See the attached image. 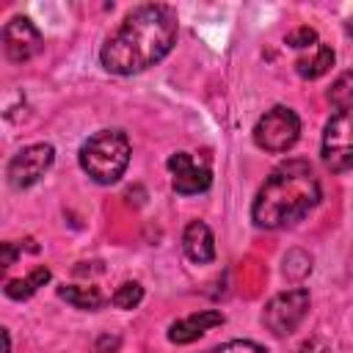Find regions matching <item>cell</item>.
<instances>
[{
	"label": "cell",
	"instance_id": "obj_17",
	"mask_svg": "<svg viewBox=\"0 0 353 353\" xmlns=\"http://www.w3.org/2000/svg\"><path fill=\"white\" fill-rule=\"evenodd\" d=\"M204 353H268L262 345L251 342V339H232V342H223V345H215Z\"/></svg>",
	"mask_w": 353,
	"mask_h": 353
},
{
	"label": "cell",
	"instance_id": "obj_6",
	"mask_svg": "<svg viewBox=\"0 0 353 353\" xmlns=\"http://www.w3.org/2000/svg\"><path fill=\"white\" fill-rule=\"evenodd\" d=\"M309 303H312L309 290H303V287L284 290L268 301V306L262 312V323L273 336H287L301 325V320L309 312Z\"/></svg>",
	"mask_w": 353,
	"mask_h": 353
},
{
	"label": "cell",
	"instance_id": "obj_15",
	"mask_svg": "<svg viewBox=\"0 0 353 353\" xmlns=\"http://www.w3.org/2000/svg\"><path fill=\"white\" fill-rule=\"evenodd\" d=\"M328 102L336 108V110H345V108H353V72H342L331 88H328Z\"/></svg>",
	"mask_w": 353,
	"mask_h": 353
},
{
	"label": "cell",
	"instance_id": "obj_20",
	"mask_svg": "<svg viewBox=\"0 0 353 353\" xmlns=\"http://www.w3.org/2000/svg\"><path fill=\"white\" fill-rule=\"evenodd\" d=\"M14 259H17V248H14V243H3L0 265H3V268H11V265H14Z\"/></svg>",
	"mask_w": 353,
	"mask_h": 353
},
{
	"label": "cell",
	"instance_id": "obj_16",
	"mask_svg": "<svg viewBox=\"0 0 353 353\" xmlns=\"http://www.w3.org/2000/svg\"><path fill=\"white\" fill-rule=\"evenodd\" d=\"M113 306H119V309H135L141 301H143V287L138 284V281H124L116 292H113Z\"/></svg>",
	"mask_w": 353,
	"mask_h": 353
},
{
	"label": "cell",
	"instance_id": "obj_19",
	"mask_svg": "<svg viewBox=\"0 0 353 353\" xmlns=\"http://www.w3.org/2000/svg\"><path fill=\"white\" fill-rule=\"evenodd\" d=\"M295 353H331V350H328V347H325L320 339H306V342H303V345H301Z\"/></svg>",
	"mask_w": 353,
	"mask_h": 353
},
{
	"label": "cell",
	"instance_id": "obj_1",
	"mask_svg": "<svg viewBox=\"0 0 353 353\" xmlns=\"http://www.w3.org/2000/svg\"><path fill=\"white\" fill-rule=\"evenodd\" d=\"M176 41V14L163 3L132 8L105 39L99 61L113 74H138L163 61Z\"/></svg>",
	"mask_w": 353,
	"mask_h": 353
},
{
	"label": "cell",
	"instance_id": "obj_14",
	"mask_svg": "<svg viewBox=\"0 0 353 353\" xmlns=\"http://www.w3.org/2000/svg\"><path fill=\"white\" fill-rule=\"evenodd\" d=\"M58 295L72 303L74 309H85V312H94L105 303V295L97 290V287H77V284H69V287H58Z\"/></svg>",
	"mask_w": 353,
	"mask_h": 353
},
{
	"label": "cell",
	"instance_id": "obj_4",
	"mask_svg": "<svg viewBox=\"0 0 353 353\" xmlns=\"http://www.w3.org/2000/svg\"><path fill=\"white\" fill-rule=\"evenodd\" d=\"M301 135V119L287 105H273L254 124V143L270 154H281L295 146Z\"/></svg>",
	"mask_w": 353,
	"mask_h": 353
},
{
	"label": "cell",
	"instance_id": "obj_18",
	"mask_svg": "<svg viewBox=\"0 0 353 353\" xmlns=\"http://www.w3.org/2000/svg\"><path fill=\"white\" fill-rule=\"evenodd\" d=\"M287 44L290 47H295V50H314L320 41H317V30L314 28H309V25H303V28H298V30H292L290 36H287Z\"/></svg>",
	"mask_w": 353,
	"mask_h": 353
},
{
	"label": "cell",
	"instance_id": "obj_3",
	"mask_svg": "<svg viewBox=\"0 0 353 353\" xmlns=\"http://www.w3.org/2000/svg\"><path fill=\"white\" fill-rule=\"evenodd\" d=\"M130 138L121 130H99L80 146V168L99 185H113L130 165Z\"/></svg>",
	"mask_w": 353,
	"mask_h": 353
},
{
	"label": "cell",
	"instance_id": "obj_2",
	"mask_svg": "<svg viewBox=\"0 0 353 353\" xmlns=\"http://www.w3.org/2000/svg\"><path fill=\"white\" fill-rule=\"evenodd\" d=\"M320 201V182L309 160H287L256 190L251 218L259 229H284L303 221Z\"/></svg>",
	"mask_w": 353,
	"mask_h": 353
},
{
	"label": "cell",
	"instance_id": "obj_13",
	"mask_svg": "<svg viewBox=\"0 0 353 353\" xmlns=\"http://www.w3.org/2000/svg\"><path fill=\"white\" fill-rule=\"evenodd\" d=\"M50 268H33L25 279H14V281H8L6 284V295L8 298H14V301H25V298H30L33 292H39V287H44L47 281H50Z\"/></svg>",
	"mask_w": 353,
	"mask_h": 353
},
{
	"label": "cell",
	"instance_id": "obj_10",
	"mask_svg": "<svg viewBox=\"0 0 353 353\" xmlns=\"http://www.w3.org/2000/svg\"><path fill=\"white\" fill-rule=\"evenodd\" d=\"M223 323H226V317H223V312H218V309L193 312V314H188V317H182V320H176V323H171L168 339H171L174 345H188V342H196L204 331H210V328H215V325H223Z\"/></svg>",
	"mask_w": 353,
	"mask_h": 353
},
{
	"label": "cell",
	"instance_id": "obj_9",
	"mask_svg": "<svg viewBox=\"0 0 353 353\" xmlns=\"http://www.w3.org/2000/svg\"><path fill=\"white\" fill-rule=\"evenodd\" d=\"M168 171H171V188L182 196H193L210 188L212 174L204 163H199L190 152H174L168 157Z\"/></svg>",
	"mask_w": 353,
	"mask_h": 353
},
{
	"label": "cell",
	"instance_id": "obj_8",
	"mask_svg": "<svg viewBox=\"0 0 353 353\" xmlns=\"http://www.w3.org/2000/svg\"><path fill=\"white\" fill-rule=\"evenodd\" d=\"M3 50L14 63L30 61L41 50V33L28 17H11L3 28Z\"/></svg>",
	"mask_w": 353,
	"mask_h": 353
},
{
	"label": "cell",
	"instance_id": "obj_7",
	"mask_svg": "<svg viewBox=\"0 0 353 353\" xmlns=\"http://www.w3.org/2000/svg\"><path fill=\"white\" fill-rule=\"evenodd\" d=\"M55 160V149L50 143H30L25 149H19L8 165H6V176H8V185L22 190V188H30L36 185L52 165Z\"/></svg>",
	"mask_w": 353,
	"mask_h": 353
},
{
	"label": "cell",
	"instance_id": "obj_12",
	"mask_svg": "<svg viewBox=\"0 0 353 353\" xmlns=\"http://www.w3.org/2000/svg\"><path fill=\"white\" fill-rule=\"evenodd\" d=\"M334 50L328 47V44H317L309 55H301L298 61H295V72L303 77V80H317V77H323L331 66H334Z\"/></svg>",
	"mask_w": 353,
	"mask_h": 353
},
{
	"label": "cell",
	"instance_id": "obj_11",
	"mask_svg": "<svg viewBox=\"0 0 353 353\" xmlns=\"http://www.w3.org/2000/svg\"><path fill=\"white\" fill-rule=\"evenodd\" d=\"M182 248H185V256L196 265H207L215 259V237H212V229L204 223V221H190L182 232Z\"/></svg>",
	"mask_w": 353,
	"mask_h": 353
},
{
	"label": "cell",
	"instance_id": "obj_5",
	"mask_svg": "<svg viewBox=\"0 0 353 353\" xmlns=\"http://www.w3.org/2000/svg\"><path fill=\"white\" fill-rule=\"evenodd\" d=\"M323 163L328 171L342 174L353 168V108L336 110L323 130Z\"/></svg>",
	"mask_w": 353,
	"mask_h": 353
}]
</instances>
